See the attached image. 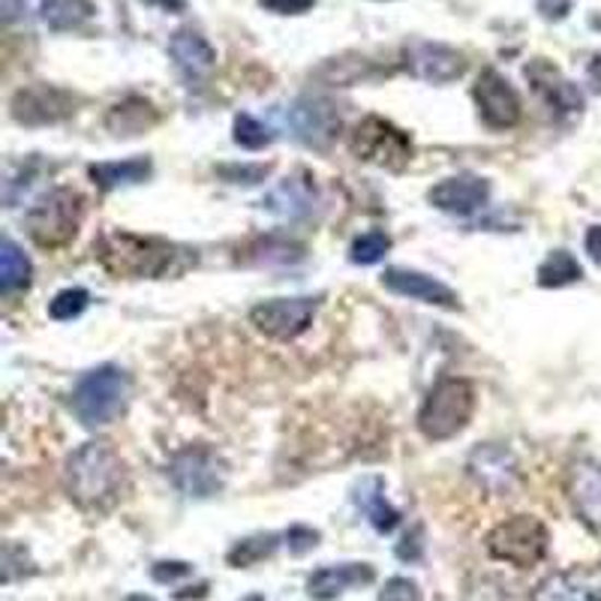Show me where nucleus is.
I'll use <instances>...</instances> for the list:
<instances>
[{
  "label": "nucleus",
  "mask_w": 601,
  "mask_h": 601,
  "mask_svg": "<svg viewBox=\"0 0 601 601\" xmlns=\"http://www.w3.org/2000/svg\"><path fill=\"white\" fill-rule=\"evenodd\" d=\"M96 259L115 276H168L184 274L196 264V252L160 238H142L132 232L111 228L96 244Z\"/></svg>",
  "instance_id": "1"
},
{
  "label": "nucleus",
  "mask_w": 601,
  "mask_h": 601,
  "mask_svg": "<svg viewBox=\"0 0 601 601\" xmlns=\"http://www.w3.org/2000/svg\"><path fill=\"white\" fill-rule=\"evenodd\" d=\"M123 484V463L103 439L84 443L67 460V493L84 511H106L115 505Z\"/></svg>",
  "instance_id": "2"
},
{
  "label": "nucleus",
  "mask_w": 601,
  "mask_h": 601,
  "mask_svg": "<svg viewBox=\"0 0 601 601\" xmlns=\"http://www.w3.org/2000/svg\"><path fill=\"white\" fill-rule=\"evenodd\" d=\"M475 412V388L469 379L445 376L433 385L419 409V431L431 443H445L460 431H467L469 419Z\"/></svg>",
  "instance_id": "3"
},
{
  "label": "nucleus",
  "mask_w": 601,
  "mask_h": 601,
  "mask_svg": "<svg viewBox=\"0 0 601 601\" xmlns=\"http://www.w3.org/2000/svg\"><path fill=\"white\" fill-rule=\"evenodd\" d=\"M130 400V376L118 364H103L84 373L72 391V412L84 427H106Z\"/></svg>",
  "instance_id": "4"
},
{
  "label": "nucleus",
  "mask_w": 601,
  "mask_h": 601,
  "mask_svg": "<svg viewBox=\"0 0 601 601\" xmlns=\"http://www.w3.org/2000/svg\"><path fill=\"white\" fill-rule=\"evenodd\" d=\"M84 199L70 187H55L46 196H39L34 208L24 214V228L43 250H60L67 247L82 226Z\"/></svg>",
  "instance_id": "5"
},
{
  "label": "nucleus",
  "mask_w": 601,
  "mask_h": 601,
  "mask_svg": "<svg viewBox=\"0 0 601 601\" xmlns=\"http://www.w3.org/2000/svg\"><path fill=\"white\" fill-rule=\"evenodd\" d=\"M551 544L547 527L541 523L539 517L515 515L503 520L499 527H493L487 535V553L499 563L515 565V568H532L535 563L544 559Z\"/></svg>",
  "instance_id": "6"
},
{
  "label": "nucleus",
  "mask_w": 601,
  "mask_h": 601,
  "mask_svg": "<svg viewBox=\"0 0 601 601\" xmlns=\"http://www.w3.org/2000/svg\"><path fill=\"white\" fill-rule=\"evenodd\" d=\"M349 151L364 160V163H373L379 168H391V172H400V168L409 166L412 160V142L403 130H397L391 120L385 118H364L349 132Z\"/></svg>",
  "instance_id": "7"
},
{
  "label": "nucleus",
  "mask_w": 601,
  "mask_h": 601,
  "mask_svg": "<svg viewBox=\"0 0 601 601\" xmlns=\"http://www.w3.org/2000/svg\"><path fill=\"white\" fill-rule=\"evenodd\" d=\"M168 479L190 499H211L226 484V467L211 448L190 445V448H180L178 455L172 457Z\"/></svg>",
  "instance_id": "8"
},
{
  "label": "nucleus",
  "mask_w": 601,
  "mask_h": 601,
  "mask_svg": "<svg viewBox=\"0 0 601 601\" xmlns=\"http://www.w3.org/2000/svg\"><path fill=\"white\" fill-rule=\"evenodd\" d=\"M316 300L313 298H271L256 304L250 322L271 340H295L313 325Z\"/></svg>",
  "instance_id": "9"
},
{
  "label": "nucleus",
  "mask_w": 601,
  "mask_h": 601,
  "mask_svg": "<svg viewBox=\"0 0 601 601\" xmlns=\"http://www.w3.org/2000/svg\"><path fill=\"white\" fill-rule=\"evenodd\" d=\"M286 123L292 135L307 148H328L340 130L337 106L325 96H300L286 111Z\"/></svg>",
  "instance_id": "10"
},
{
  "label": "nucleus",
  "mask_w": 601,
  "mask_h": 601,
  "mask_svg": "<svg viewBox=\"0 0 601 601\" xmlns=\"http://www.w3.org/2000/svg\"><path fill=\"white\" fill-rule=\"evenodd\" d=\"M467 472L481 491L493 493V496H508L517 487V479H520L515 451L503 443L479 445L469 455Z\"/></svg>",
  "instance_id": "11"
},
{
  "label": "nucleus",
  "mask_w": 601,
  "mask_h": 601,
  "mask_svg": "<svg viewBox=\"0 0 601 601\" xmlns=\"http://www.w3.org/2000/svg\"><path fill=\"white\" fill-rule=\"evenodd\" d=\"M75 111V96L55 84H27L12 96V118L27 127L60 123Z\"/></svg>",
  "instance_id": "12"
},
{
  "label": "nucleus",
  "mask_w": 601,
  "mask_h": 601,
  "mask_svg": "<svg viewBox=\"0 0 601 601\" xmlns=\"http://www.w3.org/2000/svg\"><path fill=\"white\" fill-rule=\"evenodd\" d=\"M475 103H479L481 120L491 130H511L520 120V96L499 70H484L475 82Z\"/></svg>",
  "instance_id": "13"
},
{
  "label": "nucleus",
  "mask_w": 601,
  "mask_h": 601,
  "mask_svg": "<svg viewBox=\"0 0 601 601\" xmlns=\"http://www.w3.org/2000/svg\"><path fill=\"white\" fill-rule=\"evenodd\" d=\"M403 58H406V70L421 82L448 84L460 79L467 70L463 55L445 43H412Z\"/></svg>",
  "instance_id": "14"
},
{
  "label": "nucleus",
  "mask_w": 601,
  "mask_h": 601,
  "mask_svg": "<svg viewBox=\"0 0 601 601\" xmlns=\"http://www.w3.org/2000/svg\"><path fill=\"white\" fill-rule=\"evenodd\" d=\"M427 199L433 208H439L445 214L469 216L491 202V180L479 178V175H455V178L439 180L427 192Z\"/></svg>",
  "instance_id": "15"
},
{
  "label": "nucleus",
  "mask_w": 601,
  "mask_h": 601,
  "mask_svg": "<svg viewBox=\"0 0 601 601\" xmlns=\"http://www.w3.org/2000/svg\"><path fill=\"white\" fill-rule=\"evenodd\" d=\"M568 499L589 529H601V463L577 460L568 469Z\"/></svg>",
  "instance_id": "16"
},
{
  "label": "nucleus",
  "mask_w": 601,
  "mask_h": 601,
  "mask_svg": "<svg viewBox=\"0 0 601 601\" xmlns=\"http://www.w3.org/2000/svg\"><path fill=\"white\" fill-rule=\"evenodd\" d=\"M376 580L373 565L367 563H343V565H325L319 571L307 577V596L316 601H334L340 599L346 589L367 587Z\"/></svg>",
  "instance_id": "17"
},
{
  "label": "nucleus",
  "mask_w": 601,
  "mask_h": 601,
  "mask_svg": "<svg viewBox=\"0 0 601 601\" xmlns=\"http://www.w3.org/2000/svg\"><path fill=\"white\" fill-rule=\"evenodd\" d=\"M382 286L397 292V295H406V298L445 307V310H455L457 307L455 292L445 286V283H439L436 276L421 274V271H409V268H388V271L382 274Z\"/></svg>",
  "instance_id": "18"
},
{
  "label": "nucleus",
  "mask_w": 601,
  "mask_h": 601,
  "mask_svg": "<svg viewBox=\"0 0 601 601\" xmlns=\"http://www.w3.org/2000/svg\"><path fill=\"white\" fill-rule=\"evenodd\" d=\"M168 55L175 60V67L184 72V79H190V82L211 75V70L216 67L214 46L199 31H178L168 39Z\"/></svg>",
  "instance_id": "19"
},
{
  "label": "nucleus",
  "mask_w": 601,
  "mask_h": 601,
  "mask_svg": "<svg viewBox=\"0 0 601 601\" xmlns=\"http://www.w3.org/2000/svg\"><path fill=\"white\" fill-rule=\"evenodd\" d=\"M313 202H316L313 180L307 175H292L264 196L262 208L283 220H304L313 211Z\"/></svg>",
  "instance_id": "20"
},
{
  "label": "nucleus",
  "mask_w": 601,
  "mask_h": 601,
  "mask_svg": "<svg viewBox=\"0 0 601 601\" xmlns=\"http://www.w3.org/2000/svg\"><path fill=\"white\" fill-rule=\"evenodd\" d=\"M352 499L358 505L364 517L370 520V527L376 532H391V529L400 523V515H397V508L388 499H385V481L379 475H367V479H361L355 484V491H352Z\"/></svg>",
  "instance_id": "21"
},
{
  "label": "nucleus",
  "mask_w": 601,
  "mask_h": 601,
  "mask_svg": "<svg viewBox=\"0 0 601 601\" xmlns=\"http://www.w3.org/2000/svg\"><path fill=\"white\" fill-rule=\"evenodd\" d=\"M151 160L135 156V160H120V163H94L87 168V175L94 180L99 190H120V187H132V184H142L151 178Z\"/></svg>",
  "instance_id": "22"
},
{
  "label": "nucleus",
  "mask_w": 601,
  "mask_h": 601,
  "mask_svg": "<svg viewBox=\"0 0 601 601\" xmlns=\"http://www.w3.org/2000/svg\"><path fill=\"white\" fill-rule=\"evenodd\" d=\"M160 115H156L154 103H148L142 96H127L123 103L108 111L106 127L115 135H139V132L151 130Z\"/></svg>",
  "instance_id": "23"
},
{
  "label": "nucleus",
  "mask_w": 601,
  "mask_h": 601,
  "mask_svg": "<svg viewBox=\"0 0 601 601\" xmlns=\"http://www.w3.org/2000/svg\"><path fill=\"white\" fill-rule=\"evenodd\" d=\"M94 0H43L39 3V19L51 31H75L84 22L94 19Z\"/></svg>",
  "instance_id": "24"
},
{
  "label": "nucleus",
  "mask_w": 601,
  "mask_h": 601,
  "mask_svg": "<svg viewBox=\"0 0 601 601\" xmlns=\"http://www.w3.org/2000/svg\"><path fill=\"white\" fill-rule=\"evenodd\" d=\"M31 259L24 256V250L12 238H3L0 244V292L12 298L15 292H22L31 283Z\"/></svg>",
  "instance_id": "25"
},
{
  "label": "nucleus",
  "mask_w": 601,
  "mask_h": 601,
  "mask_svg": "<svg viewBox=\"0 0 601 601\" xmlns=\"http://www.w3.org/2000/svg\"><path fill=\"white\" fill-rule=\"evenodd\" d=\"M592 589L596 587H589L587 575L556 571L535 587L532 601H592Z\"/></svg>",
  "instance_id": "26"
},
{
  "label": "nucleus",
  "mask_w": 601,
  "mask_h": 601,
  "mask_svg": "<svg viewBox=\"0 0 601 601\" xmlns=\"http://www.w3.org/2000/svg\"><path fill=\"white\" fill-rule=\"evenodd\" d=\"M527 75L535 82L539 94L547 99V106H553L556 111H580V108H584V96H580V91H577L571 82L559 79L556 70H551V67H547V79H541L539 72L532 70H527Z\"/></svg>",
  "instance_id": "27"
},
{
  "label": "nucleus",
  "mask_w": 601,
  "mask_h": 601,
  "mask_svg": "<svg viewBox=\"0 0 601 601\" xmlns=\"http://www.w3.org/2000/svg\"><path fill=\"white\" fill-rule=\"evenodd\" d=\"M584 276V268L568 250H553L539 268V286L544 288H559L571 286Z\"/></svg>",
  "instance_id": "28"
},
{
  "label": "nucleus",
  "mask_w": 601,
  "mask_h": 601,
  "mask_svg": "<svg viewBox=\"0 0 601 601\" xmlns=\"http://www.w3.org/2000/svg\"><path fill=\"white\" fill-rule=\"evenodd\" d=\"M276 547H280V535H274V532H259V535H250V539H240L228 551L226 559L232 568H250V565L274 556Z\"/></svg>",
  "instance_id": "29"
},
{
  "label": "nucleus",
  "mask_w": 601,
  "mask_h": 601,
  "mask_svg": "<svg viewBox=\"0 0 601 601\" xmlns=\"http://www.w3.org/2000/svg\"><path fill=\"white\" fill-rule=\"evenodd\" d=\"M388 250H391V238L385 235L382 228H370V232H364V235L352 240L349 259L355 264H376L382 262Z\"/></svg>",
  "instance_id": "30"
},
{
  "label": "nucleus",
  "mask_w": 601,
  "mask_h": 601,
  "mask_svg": "<svg viewBox=\"0 0 601 601\" xmlns=\"http://www.w3.org/2000/svg\"><path fill=\"white\" fill-rule=\"evenodd\" d=\"M232 139L240 148H247V151H262V148L274 142V132L268 130L262 120L252 118V115H238L235 127H232Z\"/></svg>",
  "instance_id": "31"
},
{
  "label": "nucleus",
  "mask_w": 601,
  "mask_h": 601,
  "mask_svg": "<svg viewBox=\"0 0 601 601\" xmlns=\"http://www.w3.org/2000/svg\"><path fill=\"white\" fill-rule=\"evenodd\" d=\"M87 300H91V295H87L84 288H63V292H58V295L51 298V304H48V316H51L55 322H70L75 316H82L84 307H87Z\"/></svg>",
  "instance_id": "32"
},
{
  "label": "nucleus",
  "mask_w": 601,
  "mask_h": 601,
  "mask_svg": "<svg viewBox=\"0 0 601 601\" xmlns=\"http://www.w3.org/2000/svg\"><path fill=\"white\" fill-rule=\"evenodd\" d=\"M216 175L226 184H244V187H256L271 175V163H228V166L216 168Z\"/></svg>",
  "instance_id": "33"
},
{
  "label": "nucleus",
  "mask_w": 601,
  "mask_h": 601,
  "mask_svg": "<svg viewBox=\"0 0 601 601\" xmlns=\"http://www.w3.org/2000/svg\"><path fill=\"white\" fill-rule=\"evenodd\" d=\"M298 259H304V247L292 244V240L268 238L262 244V256H259L256 262H262V264H271V262L292 264V262H298Z\"/></svg>",
  "instance_id": "34"
},
{
  "label": "nucleus",
  "mask_w": 601,
  "mask_h": 601,
  "mask_svg": "<svg viewBox=\"0 0 601 601\" xmlns=\"http://www.w3.org/2000/svg\"><path fill=\"white\" fill-rule=\"evenodd\" d=\"M379 601H424V599H421V589L415 580H409V577H391V580H385V587L379 589Z\"/></svg>",
  "instance_id": "35"
},
{
  "label": "nucleus",
  "mask_w": 601,
  "mask_h": 601,
  "mask_svg": "<svg viewBox=\"0 0 601 601\" xmlns=\"http://www.w3.org/2000/svg\"><path fill=\"white\" fill-rule=\"evenodd\" d=\"M286 544H288V551L292 553H307L313 551L316 544H319V532L310 527H292L286 532Z\"/></svg>",
  "instance_id": "36"
},
{
  "label": "nucleus",
  "mask_w": 601,
  "mask_h": 601,
  "mask_svg": "<svg viewBox=\"0 0 601 601\" xmlns=\"http://www.w3.org/2000/svg\"><path fill=\"white\" fill-rule=\"evenodd\" d=\"M264 10L276 12V15H304L316 7V0H259Z\"/></svg>",
  "instance_id": "37"
},
{
  "label": "nucleus",
  "mask_w": 601,
  "mask_h": 601,
  "mask_svg": "<svg viewBox=\"0 0 601 601\" xmlns=\"http://www.w3.org/2000/svg\"><path fill=\"white\" fill-rule=\"evenodd\" d=\"M151 575H154L156 584H175L180 577H190L192 568L190 563H156L151 568Z\"/></svg>",
  "instance_id": "38"
},
{
  "label": "nucleus",
  "mask_w": 601,
  "mask_h": 601,
  "mask_svg": "<svg viewBox=\"0 0 601 601\" xmlns=\"http://www.w3.org/2000/svg\"><path fill=\"white\" fill-rule=\"evenodd\" d=\"M397 556L409 559V563L421 559V529H412V535H406V539L397 544Z\"/></svg>",
  "instance_id": "39"
},
{
  "label": "nucleus",
  "mask_w": 601,
  "mask_h": 601,
  "mask_svg": "<svg viewBox=\"0 0 601 601\" xmlns=\"http://www.w3.org/2000/svg\"><path fill=\"white\" fill-rule=\"evenodd\" d=\"M584 244H587L589 259L601 268V226H589L587 240H584Z\"/></svg>",
  "instance_id": "40"
},
{
  "label": "nucleus",
  "mask_w": 601,
  "mask_h": 601,
  "mask_svg": "<svg viewBox=\"0 0 601 601\" xmlns=\"http://www.w3.org/2000/svg\"><path fill=\"white\" fill-rule=\"evenodd\" d=\"M589 75H592V79H596V82H599V87H601V55L592 60V67H589Z\"/></svg>",
  "instance_id": "41"
},
{
  "label": "nucleus",
  "mask_w": 601,
  "mask_h": 601,
  "mask_svg": "<svg viewBox=\"0 0 601 601\" xmlns=\"http://www.w3.org/2000/svg\"><path fill=\"white\" fill-rule=\"evenodd\" d=\"M156 3H163V7H172V10H184V0H156Z\"/></svg>",
  "instance_id": "42"
},
{
  "label": "nucleus",
  "mask_w": 601,
  "mask_h": 601,
  "mask_svg": "<svg viewBox=\"0 0 601 601\" xmlns=\"http://www.w3.org/2000/svg\"><path fill=\"white\" fill-rule=\"evenodd\" d=\"M123 601H156V599H151V596H127Z\"/></svg>",
  "instance_id": "43"
},
{
  "label": "nucleus",
  "mask_w": 601,
  "mask_h": 601,
  "mask_svg": "<svg viewBox=\"0 0 601 601\" xmlns=\"http://www.w3.org/2000/svg\"><path fill=\"white\" fill-rule=\"evenodd\" d=\"M592 601H601V584L596 589H592Z\"/></svg>",
  "instance_id": "44"
},
{
  "label": "nucleus",
  "mask_w": 601,
  "mask_h": 601,
  "mask_svg": "<svg viewBox=\"0 0 601 601\" xmlns=\"http://www.w3.org/2000/svg\"><path fill=\"white\" fill-rule=\"evenodd\" d=\"M244 601H264L262 596H252V599H244Z\"/></svg>",
  "instance_id": "45"
}]
</instances>
